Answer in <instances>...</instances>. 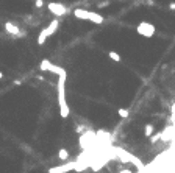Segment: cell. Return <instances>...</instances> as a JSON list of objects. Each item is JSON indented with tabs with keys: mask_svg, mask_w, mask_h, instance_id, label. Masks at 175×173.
I'll use <instances>...</instances> for the list:
<instances>
[{
	"mask_svg": "<svg viewBox=\"0 0 175 173\" xmlns=\"http://www.w3.org/2000/svg\"><path fill=\"white\" fill-rule=\"evenodd\" d=\"M152 133H153V125H145V126H144V134H145V137H150Z\"/></svg>",
	"mask_w": 175,
	"mask_h": 173,
	"instance_id": "12",
	"label": "cell"
},
{
	"mask_svg": "<svg viewBox=\"0 0 175 173\" xmlns=\"http://www.w3.org/2000/svg\"><path fill=\"white\" fill-rule=\"evenodd\" d=\"M75 165H77V161H70V162H66V164L48 169V173H69V172L75 170Z\"/></svg>",
	"mask_w": 175,
	"mask_h": 173,
	"instance_id": "8",
	"label": "cell"
},
{
	"mask_svg": "<svg viewBox=\"0 0 175 173\" xmlns=\"http://www.w3.org/2000/svg\"><path fill=\"white\" fill-rule=\"evenodd\" d=\"M2 78H3V73H2V72H0V80H2Z\"/></svg>",
	"mask_w": 175,
	"mask_h": 173,
	"instance_id": "17",
	"label": "cell"
},
{
	"mask_svg": "<svg viewBox=\"0 0 175 173\" xmlns=\"http://www.w3.org/2000/svg\"><path fill=\"white\" fill-rule=\"evenodd\" d=\"M117 114H119V117L127 118V117H128V111H127V109H124V108H119V109H117Z\"/></svg>",
	"mask_w": 175,
	"mask_h": 173,
	"instance_id": "13",
	"label": "cell"
},
{
	"mask_svg": "<svg viewBox=\"0 0 175 173\" xmlns=\"http://www.w3.org/2000/svg\"><path fill=\"white\" fill-rule=\"evenodd\" d=\"M66 80L67 77H58V106H59V116L63 118H67L70 116V108L67 105V98H66Z\"/></svg>",
	"mask_w": 175,
	"mask_h": 173,
	"instance_id": "1",
	"label": "cell"
},
{
	"mask_svg": "<svg viewBox=\"0 0 175 173\" xmlns=\"http://www.w3.org/2000/svg\"><path fill=\"white\" fill-rule=\"evenodd\" d=\"M113 151H114V154H116L122 162H131V164H133L135 167H138L139 170H144V165H142V162H141L138 158H135L131 153H128V151H125V150L119 148V147H113Z\"/></svg>",
	"mask_w": 175,
	"mask_h": 173,
	"instance_id": "3",
	"label": "cell"
},
{
	"mask_svg": "<svg viewBox=\"0 0 175 173\" xmlns=\"http://www.w3.org/2000/svg\"><path fill=\"white\" fill-rule=\"evenodd\" d=\"M58 27H59V20L58 19H53L52 22L46 27V28L41 30L39 36H38V45H44V44H46L47 37H50L52 34H55V31L58 30Z\"/></svg>",
	"mask_w": 175,
	"mask_h": 173,
	"instance_id": "4",
	"label": "cell"
},
{
	"mask_svg": "<svg viewBox=\"0 0 175 173\" xmlns=\"http://www.w3.org/2000/svg\"><path fill=\"white\" fill-rule=\"evenodd\" d=\"M108 56L111 58L114 62H120V55L117 52H108Z\"/></svg>",
	"mask_w": 175,
	"mask_h": 173,
	"instance_id": "11",
	"label": "cell"
},
{
	"mask_svg": "<svg viewBox=\"0 0 175 173\" xmlns=\"http://www.w3.org/2000/svg\"><path fill=\"white\" fill-rule=\"evenodd\" d=\"M47 8H48V11L52 14H55L56 17H61V16H64L67 13V8H66L63 3H58V2H48Z\"/></svg>",
	"mask_w": 175,
	"mask_h": 173,
	"instance_id": "7",
	"label": "cell"
},
{
	"mask_svg": "<svg viewBox=\"0 0 175 173\" xmlns=\"http://www.w3.org/2000/svg\"><path fill=\"white\" fill-rule=\"evenodd\" d=\"M119 173H133V172H131V170H128V169H125V170H120Z\"/></svg>",
	"mask_w": 175,
	"mask_h": 173,
	"instance_id": "15",
	"label": "cell"
},
{
	"mask_svg": "<svg viewBox=\"0 0 175 173\" xmlns=\"http://www.w3.org/2000/svg\"><path fill=\"white\" fill-rule=\"evenodd\" d=\"M136 33L142 37H153L156 33V27L150 24V22H145V20H142V22L138 24L136 27Z\"/></svg>",
	"mask_w": 175,
	"mask_h": 173,
	"instance_id": "6",
	"label": "cell"
},
{
	"mask_svg": "<svg viewBox=\"0 0 175 173\" xmlns=\"http://www.w3.org/2000/svg\"><path fill=\"white\" fill-rule=\"evenodd\" d=\"M39 69L44 70V72L55 73V75H58V77H67V72H66L64 67L58 66V64H53L52 61H48V59H42L41 64H39Z\"/></svg>",
	"mask_w": 175,
	"mask_h": 173,
	"instance_id": "5",
	"label": "cell"
},
{
	"mask_svg": "<svg viewBox=\"0 0 175 173\" xmlns=\"http://www.w3.org/2000/svg\"><path fill=\"white\" fill-rule=\"evenodd\" d=\"M5 30L8 31L9 34H13V36H20V28L17 25H14L13 22H5Z\"/></svg>",
	"mask_w": 175,
	"mask_h": 173,
	"instance_id": "9",
	"label": "cell"
},
{
	"mask_svg": "<svg viewBox=\"0 0 175 173\" xmlns=\"http://www.w3.org/2000/svg\"><path fill=\"white\" fill-rule=\"evenodd\" d=\"M77 19H81V20H89L92 24H102L103 22V16L98 14L95 11H88V9H83V8H75L74 13H72Z\"/></svg>",
	"mask_w": 175,
	"mask_h": 173,
	"instance_id": "2",
	"label": "cell"
},
{
	"mask_svg": "<svg viewBox=\"0 0 175 173\" xmlns=\"http://www.w3.org/2000/svg\"><path fill=\"white\" fill-rule=\"evenodd\" d=\"M58 158L61 159V161H66V159L69 158V151L66 150V148H61V150L58 151Z\"/></svg>",
	"mask_w": 175,
	"mask_h": 173,
	"instance_id": "10",
	"label": "cell"
},
{
	"mask_svg": "<svg viewBox=\"0 0 175 173\" xmlns=\"http://www.w3.org/2000/svg\"><path fill=\"white\" fill-rule=\"evenodd\" d=\"M35 5H36L38 8H41L42 5H44V3H42V0H36V2H35Z\"/></svg>",
	"mask_w": 175,
	"mask_h": 173,
	"instance_id": "14",
	"label": "cell"
},
{
	"mask_svg": "<svg viewBox=\"0 0 175 173\" xmlns=\"http://www.w3.org/2000/svg\"><path fill=\"white\" fill-rule=\"evenodd\" d=\"M169 6H171V9H175V3H171Z\"/></svg>",
	"mask_w": 175,
	"mask_h": 173,
	"instance_id": "16",
	"label": "cell"
}]
</instances>
